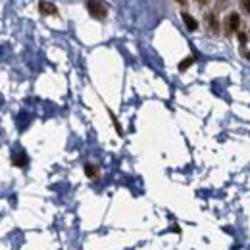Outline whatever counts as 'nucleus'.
Masks as SVG:
<instances>
[{
	"instance_id": "f257e3e1",
	"label": "nucleus",
	"mask_w": 250,
	"mask_h": 250,
	"mask_svg": "<svg viewBox=\"0 0 250 250\" xmlns=\"http://www.w3.org/2000/svg\"><path fill=\"white\" fill-rule=\"evenodd\" d=\"M87 10H89V14H91L93 17H97V19H104L106 14H108L106 4L100 2V0H89V2H87Z\"/></svg>"
},
{
	"instance_id": "f03ea898",
	"label": "nucleus",
	"mask_w": 250,
	"mask_h": 250,
	"mask_svg": "<svg viewBox=\"0 0 250 250\" xmlns=\"http://www.w3.org/2000/svg\"><path fill=\"white\" fill-rule=\"evenodd\" d=\"M239 25H241V16L237 12H231L225 17V35H233L235 31H239Z\"/></svg>"
},
{
	"instance_id": "7ed1b4c3",
	"label": "nucleus",
	"mask_w": 250,
	"mask_h": 250,
	"mask_svg": "<svg viewBox=\"0 0 250 250\" xmlns=\"http://www.w3.org/2000/svg\"><path fill=\"white\" fill-rule=\"evenodd\" d=\"M39 12L41 14H45V16H56L58 14V10H56V6L52 4V2H47V0H39Z\"/></svg>"
},
{
	"instance_id": "20e7f679",
	"label": "nucleus",
	"mask_w": 250,
	"mask_h": 250,
	"mask_svg": "<svg viewBox=\"0 0 250 250\" xmlns=\"http://www.w3.org/2000/svg\"><path fill=\"white\" fill-rule=\"evenodd\" d=\"M83 169H85V175H87L89 179H99L100 177V167L97 164H85Z\"/></svg>"
},
{
	"instance_id": "39448f33",
	"label": "nucleus",
	"mask_w": 250,
	"mask_h": 250,
	"mask_svg": "<svg viewBox=\"0 0 250 250\" xmlns=\"http://www.w3.org/2000/svg\"><path fill=\"white\" fill-rule=\"evenodd\" d=\"M181 17H183V21H185V25H187V29H189V31H197V29H199V21H197L191 14L183 12V14H181Z\"/></svg>"
},
{
	"instance_id": "423d86ee",
	"label": "nucleus",
	"mask_w": 250,
	"mask_h": 250,
	"mask_svg": "<svg viewBox=\"0 0 250 250\" xmlns=\"http://www.w3.org/2000/svg\"><path fill=\"white\" fill-rule=\"evenodd\" d=\"M206 23H208V29H210L212 33H217V31H219V23H217L216 14H206Z\"/></svg>"
},
{
	"instance_id": "0eeeda50",
	"label": "nucleus",
	"mask_w": 250,
	"mask_h": 250,
	"mask_svg": "<svg viewBox=\"0 0 250 250\" xmlns=\"http://www.w3.org/2000/svg\"><path fill=\"white\" fill-rule=\"evenodd\" d=\"M193 64H195V56H189V58H185V60L179 64V69H181V71H185V69H187V67H191Z\"/></svg>"
},
{
	"instance_id": "6e6552de",
	"label": "nucleus",
	"mask_w": 250,
	"mask_h": 250,
	"mask_svg": "<svg viewBox=\"0 0 250 250\" xmlns=\"http://www.w3.org/2000/svg\"><path fill=\"white\" fill-rule=\"evenodd\" d=\"M14 164H16L17 167H23V166H27V156H25V154L14 156Z\"/></svg>"
},
{
	"instance_id": "1a4fd4ad",
	"label": "nucleus",
	"mask_w": 250,
	"mask_h": 250,
	"mask_svg": "<svg viewBox=\"0 0 250 250\" xmlns=\"http://www.w3.org/2000/svg\"><path fill=\"white\" fill-rule=\"evenodd\" d=\"M108 114H110V117H112V121H114V127H116V131H117V135L119 137H123V129H121V125H119V121H117V117L108 110Z\"/></svg>"
},
{
	"instance_id": "9d476101",
	"label": "nucleus",
	"mask_w": 250,
	"mask_h": 250,
	"mask_svg": "<svg viewBox=\"0 0 250 250\" xmlns=\"http://www.w3.org/2000/svg\"><path fill=\"white\" fill-rule=\"evenodd\" d=\"M241 4H243V8L250 14V0H241Z\"/></svg>"
},
{
	"instance_id": "9b49d317",
	"label": "nucleus",
	"mask_w": 250,
	"mask_h": 250,
	"mask_svg": "<svg viewBox=\"0 0 250 250\" xmlns=\"http://www.w3.org/2000/svg\"><path fill=\"white\" fill-rule=\"evenodd\" d=\"M239 43L241 45H247V35L245 33H239Z\"/></svg>"
},
{
	"instance_id": "f8f14e48",
	"label": "nucleus",
	"mask_w": 250,
	"mask_h": 250,
	"mask_svg": "<svg viewBox=\"0 0 250 250\" xmlns=\"http://www.w3.org/2000/svg\"><path fill=\"white\" fill-rule=\"evenodd\" d=\"M243 56H245V58H249V60H250V52H249V50H243Z\"/></svg>"
},
{
	"instance_id": "ddd939ff",
	"label": "nucleus",
	"mask_w": 250,
	"mask_h": 250,
	"mask_svg": "<svg viewBox=\"0 0 250 250\" xmlns=\"http://www.w3.org/2000/svg\"><path fill=\"white\" fill-rule=\"evenodd\" d=\"M177 2H179L181 6H187V0H177Z\"/></svg>"
},
{
	"instance_id": "4468645a",
	"label": "nucleus",
	"mask_w": 250,
	"mask_h": 250,
	"mask_svg": "<svg viewBox=\"0 0 250 250\" xmlns=\"http://www.w3.org/2000/svg\"><path fill=\"white\" fill-rule=\"evenodd\" d=\"M197 2H199V4H206V2H208V0H197Z\"/></svg>"
}]
</instances>
